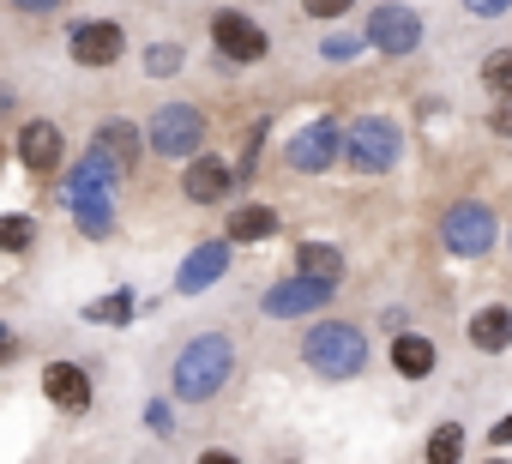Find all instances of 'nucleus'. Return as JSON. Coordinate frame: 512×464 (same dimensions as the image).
<instances>
[{"label": "nucleus", "mask_w": 512, "mask_h": 464, "mask_svg": "<svg viewBox=\"0 0 512 464\" xmlns=\"http://www.w3.org/2000/svg\"><path fill=\"white\" fill-rule=\"evenodd\" d=\"M278 464H302V458H278Z\"/></svg>", "instance_id": "nucleus-36"}, {"label": "nucleus", "mask_w": 512, "mask_h": 464, "mask_svg": "<svg viewBox=\"0 0 512 464\" xmlns=\"http://www.w3.org/2000/svg\"><path fill=\"white\" fill-rule=\"evenodd\" d=\"M350 7H356V0H302V13H308V19H320V25H332V19H344Z\"/></svg>", "instance_id": "nucleus-26"}, {"label": "nucleus", "mask_w": 512, "mask_h": 464, "mask_svg": "<svg viewBox=\"0 0 512 464\" xmlns=\"http://www.w3.org/2000/svg\"><path fill=\"white\" fill-rule=\"evenodd\" d=\"M229 380H235V338L229 332H193L169 362V386L181 404H211Z\"/></svg>", "instance_id": "nucleus-1"}, {"label": "nucleus", "mask_w": 512, "mask_h": 464, "mask_svg": "<svg viewBox=\"0 0 512 464\" xmlns=\"http://www.w3.org/2000/svg\"><path fill=\"white\" fill-rule=\"evenodd\" d=\"M488 440H494V446H512V416H500V422L488 428Z\"/></svg>", "instance_id": "nucleus-33"}, {"label": "nucleus", "mask_w": 512, "mask_h": 464, "mask_svg": "<svg viewBox=\"0 0 512 464\" xmlns=\"http://www.w3.org/2000/svg\"><path fill=\"white\" fill-rule=\"evenodd\" d=\"M121 175L103 163V157H91L85 151V163L73 169V181H67V205H73V217H79V229L91 242H109L115 236V199H109V187H115Z\"/></svg>", "instance_id": "nucleus-3"}, {"label": "nucleus", "mask_w": 512, "mask_h": 464, "mask_svg": "<svg viewBox=\"0 0 512 464\" xmlns=\"http://www.w3.org/2000/svg\"><path fill=\"white\" fill-rule=\"evenodd\" d=\"M482 85H488L500 103H512V49H494V55L482 61Z\"/></svg>", "instance_id": "nucleus-25"}, {"label": "nucleus", "mask_w": 512, "mask_h": 464, "mask_svg": "<svg viewBox=\"0 0 512 464\" xmlns=\"http://www.w3.org/2000/svg\"><path fill=\"white\" fill-rule=\"evenodd\" d=\"M13 7H19V13H55L61 0H13Z\"/></svg>", "instance_id": "nucleus-34"}, {"label": "nucleus", "mask_w": 512, "mask_h": 464, "mask_svg": "<svg viewBox=\"0 0 512 464\" xmlns=\"http://www.w3.org/2000/svg\"><path fill=\"white\" fill-rule=\"evenodd\" d=\"M205 133H211V121H205L199 103H163V109H151V121H145V145H151L157 157H175V163L199 157Z\"/></svg>", "instance_id": "nucleus-6"}, {"label": "nucleus", "mask_w": 512, "mask_h": 464, "mask_svg": "<svg viewBox=\"0 0 512 464\" xmlns=\"http://www.w3.org/2000/svg\"><path fill=\"white\" fill-rule=\"evenodd\" d=\"M211 49H217L223 67H260L272 55V37H266V25H253L241 7H217L211 13Z\"/></svg>", "instance_id": "nucleus-7"}, {"label": "nucleus", "mask_w": 512, "mask_h": 464, "mask_svg": "<svg viewBox=\"0 0 512 464\" xmlns=\"http://www.w3.org/2000/svg\"><path fill=\"white\" fill-rule=\"evenodd\" d=\"M302 362L314 380H362L368 368V332L356 320H314L308 338H302Z\"/></svg>", "instance_id": "nucleus-2"}, {"label": "nucleus", "mask_w": 512, "mask_h": 464, "mask_svg": "<svg viewBox=\"0 0 512 464\" xmlns=\"http://www.w3.org/2000/svg\"><path fill=\"white\" fill-rule=\"evenodd\" d=\"M296 272H302V278L344 284V254H338L332 242H302V248H296Z\"/></svg>", "instance_id": "nucleus-20"}, {"label": "nucleus", "mask_w": 512, "mask_h": 464, "mask_svg": "<svg viewBox=\"0 0 512 464\" xmlns=\"http://www.w3.org/2000/svg\"><path fill=\"white\" fill-rule=\"evenodd\" d=\"M464 13H476V19H500V13H512V0H464Z\"/></svg>", "instance_id": "nucleus-28"}, {"label": "nucleus", "mask_w": 512, "mask_h": 464, "mask_svg": "<svg viewBox=\"0 0 512 464\" xmlns=\"http://www.w3.org/2000/svg\"><path fill=\"white\" fill-rule=\"evenodd\" d=\"M386 362H392L398 380H428V374L440 368V344H434L428 332H398L392 350H386Z\"/></svg>", "instance_id": "nucleus-17"}, {"label": "nucleus", "mask_w": 512, "mask_h": 464, "mask_svg": "<svg viewBox=\"0 0 512 464\" xmlns=\"http://www.w3.org/2000/svg\"><path fill=\"white\" fill-rule=\"evenodd\" d=\"M229 187H235V163L229 157H211V151L187 157V169H181V199L187 205H223Z\"/></svg>", "instance_id": "nucleus-13"}, {"label": "nucleus", "mask_w": 512, "mask_h": 464, "mask_svg": "<svg viewBox=\"0 0 512 464\" xmlns=\"http://www.w3.org/2000/svg\"><path fill=\"white\" fill-rule=\"evenodd\" d=\"M278 229H284V217L272 205H235L229 223H223V242L229 248H253V242H272Z\"/></svg>", "instance_id": "nucleus-19"}, {"label": "nucleus", "mask_w": 512, "mask_h": 464, "mask_svg": "<svg viewBox=\"0 0 512 464\" xmlns=\"http://www.w3.org/2000/svg\"><path fill=\"white\" fill-rule=\"evenodd\" d=\"M139 151H145V133H139L133 121H121V115H109V121L97 127V139H91V157H103L115 175L139 169Z\"/></svg>", "instance_id": "nucleus-15"}, {"label": "nucleus", "mask_w": 512, "mask_h": 464, "mask_svg": "<svg viewBox=\"0 0 512 464\" xmlns=\"http://www.w3.org/2000/svg\"><path fill=\"white\" fill-rule=\"evenodd\" d=\"M223 272H229V242H199V248L181 260L175 290H181V296H199V290H211Z\"/></svg>", "instance_id": "nucleus-16"}, {"label": "nucleus", "mask_w": 512, "mask_h": 464, "mask_svg": "<svg viewBox=\"0 0 512 464\" xmlns=\"http://www.w3.org/2000/svg\"><path fill=\"white\" fill-rule=\"evenodd\" d=\"M488 127H494V133H500V139H512V103H500V109H494V115H488Z\"/></svg>", "instance_id": "nucleus-32"}, {"label": "nucleus", "mask_w": 512, "mask_h": 464, "mask_svg": "<svg viewBox=\"0 0 512 464\" xmlns=\"http://www.w3.org/2000/svg\"><path fill=\"white\" fill-rule=\"evenodd\" d=\"M368 49H380L386 61H404L422 49V13L404 7V0H380V7L368 13V31H362Z\"/></svg>", "instance_id": "nucleus-8"}, {"label": "nucleus", "mask_w": 512, "mask_h": 464, "mask_svg": "<svg viewBox=\"0 0 512 464\" xmlns=\"http://www.w3.org/2000/svg\"><path fill=\"white\" fill-rule=\"evenodd\" d=\"M193 464H247V458H241V452H229V446H205Z\"/></svg>", "instance_id": "nucleus-30"}, {"label": "nucleus", "mask_w": 512, "mask_h": 464, "mask_svg": "<svg viewBox=\"0 0 512 464\" xmlns=\"http://www.w3.org/2000/svg\"><path fill=\"white\" fill-rule=\"evenodd\" d=\"M181 61H187L181 43H151V49H145V79H175Z\"/></svg>", "instance_id": "nucleus-24"}, {"label": "nucleus", "mask_w": 512, "mask_h": 464, "mask_svg": "<svg viewBox=\"0 0 512 464\" xmlns=\"http://www.w3.org/2000/svg\"><path fill=\"white\" fill-rule=\"evenodd\" d=\"M494 242H500V223H494V211L482 199H452L440 211V248L452 260H488Z\"/></svg>", "instance_id": "nucleus-5"}, {"label": "nucleus", "mask_w": 512, "mask_h": 464, "mask_svg": "<svg viewBox=\"0 0 512 464\" xmlns=\"http://www.w3.org/2000/svg\"><path fill=\"white\" fill-rule=\"evenodd\" d=\"M464 446H470L464 422H440V428L428 434V452H422V464H464Z\"/></svg>", "instance_id": "nucleus-21"}, {"label": "nucleus", "mask_w": 512, "mask_h": 464, "mask_svg": "<svg viewBox=\"0 0 512 464\" xmlns=\"http://www.w3.org/2000/svg\"><path fill=\"white\" fill-rule=\"evenodd\" d=\"M43 398H49V410H61V416H85L91 410V398H97V386H91V374H85V362H43Z\"/></svg>", "instance_id": "nucleus-12"}, {"label": "nucleus", "mask_w": 512, "mask_h": 464, "mask_svg": "<svg viewBox=\"0 0 512 464\" xmlns=\"http://www.w3.org/2000/svg\"><path fill=\"white\" fill-rule=\"evenodd\" d=\"M37 248V217L31 211H0V254H31Z\"/></svg>", "instance_id": "nucleus-22"}, {"label": "nucleus", "mask_w": 512, "mask_h": 464, "mask_svg": "<svg viewBox=\"0 0 512 464\" xmlns=\"http://www.w3.org/2000/svg\"><path fill=\"white\" fill-rule=\"evenodd\" d=\"M506 248H512V229H506Z\"/></svg>", "instance_id": "nucleus-37"}, {"label": "nucleus", "mask_w": 512, "mask_h": 464, "mask_svg": "<svg viewBox=\"0 0 512 464\" xmlns=\"http://www.w3.org/2000/svg\"><path fill=\"white\" fill-rule=\"evenodd\" d=\"M67 55H73L79 67L103 73V67H115V61L127 55V25H121V19H79V25L67 31Z\"/></svg>", "instance_id": "nucleus-11"}, {"label": "nucleus", "mask_w": 512, "mask_h": 464, "mask_svg": "<svg viewBox=\"0 0 512 464\" xmlns=\"http://www.w3.org/2000/svg\"><path fill=\"white\" fill-rule=\"evenodd\" d=\"M145 410H151L145 422H151L157 434H175V416H169V404H163V398H157V404H145Z\"/></svg>", "instance_id": "nucleus-29"}, {"label": "nucleus", "mask_w": 512, "mask_h": 464, "mask_svg": "<svg viewBox=\"0 0 512 464\" xmlns=\"http://www.w3.org/2000/svg\"><path fill=\"white\" fill-rule=\"evenodd\" d=\"M332 296H338V284L290 272V278H278V284L260 296V314H266V320H302V314H326Z\"/></svg>", "instance_id": "nucleus-10"}, {"label": "nucleus", "mask_w": 512, "mask_h": 464, "mask_svg": "<svg viewBox=\"0 0 512 464\" xmlns=\"http://www.w3.org/2000/svg\"><path fill=\"white\" fill-rule=\"evenodd\" d=\"M356 49H362V37H326V43H320V55H326V61H350Z\"/></svg>", "instance_id": "nucleus-27"}, {"label": "nucleus", "mask_w": 512, "mask_h": 464, "mask_svg": "<svg viewBox=\"0 0 512 464\" xmlns=\"http://www.w3.org/2000/svg\"><path fill=\"white\" fill-rule=\"evenodd\" d=\"M404 157V127L392 115H356L344 127V163L356 175H392Z\"/></svg>", "instance_id": "nucleus-4"}, {"label": "nucleus", "mask_w": 512, "mask_h": 464, "mask_svg": "<svg viewBox=\"0 0 512 464\" xmlns=\"http://www.w3.org/2000/svg\"><path fill=\"white\" fill-rule=\"evenodd\" d=\"M19 350H25V344H19V332H7V326H0V368H7V362H19Z\"/></svg>", "instance_id": "nucleus-31"}, {"label": "nucleus", "mask_w": 512, "mask_h": 464, "mask_svg": "<svg viewBox=\"0 0 512 464\" xmlns=\"http://www.w3.org/2000/svg\"><path fill=\"white\" fill-rule=\"evenodd\" d=\"M464 344L494 356V350H512V308L506 302H482L470 320H464Z\"/></svg>", "instance_id": "nucleus-18"}, {"label": "nucleus", "mask_w": 512, "mask_h": 464, "mask_svg": "<svg viewBox=\"0 0 512 464\" xmlns=\"http://www.w3.org/2000/svg\"><path fill=\"white\" fill-rule=\"evenodd\" d=\"M61 157H67V133H61L55 121H43V115L19 121V163H25L31 175H55Z\"/></svg>", "instance_id": "nucleus-14"}, {"label": "nucleus", "mask_w": 512, "mask_h": 464, "mask_svg": "<svg viewBox=\"0 0 512 464\" xmlns=\"http://www.w3.org/2000/svg\"><path fill=\"white\" fill-rule=\"evenodd\" d=\"M338 157H344V127H338V115L308 121V127L290 133V145H284V163H290L296 175H326V169H338Z\"/></svg>", "instance_id": "nucleus-9"}, {"label": "nucleus", "mask_w": 512, "mask_h": 464, "mask_svg": "<svg viewBox=\"0 0 512 464\" xmlns=\"http://www.w3.org/2000/svg\"><path fill=\"white\" fill-rule=\"evenodd\" d=\"M488 464H512V458H488Z\"/></svg>", "instance_id": "nucleus-35"}, {"label": "nucleus", "mask_w": 512, "mask_h": 464, "mask_svg": "<svg viewBox=\"0 0 512 464\" xmlns=\"http://www.w3.org/2000/svg\"><path fill=\"white\" fill-rule=\"evenodd\" d=\"M85 320H91V326H127V320H133V290H109V296H97V302L85 308Z\"/></svg>", "instance_id": "nucleus-23"}]
</instances>
